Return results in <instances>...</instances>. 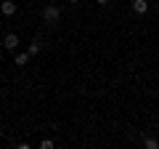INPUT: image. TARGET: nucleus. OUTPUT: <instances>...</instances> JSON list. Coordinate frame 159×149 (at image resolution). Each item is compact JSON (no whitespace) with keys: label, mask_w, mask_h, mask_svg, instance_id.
<instances>
[{"label":"nucleus","mask_w":159,"mask_h":149,"mask_svg":"<svg viewBox=\"0 0 159 149\" xmlns=\"http://www.w3.org/2000/svg\"><path fill=\"white\" fill-rule=\"evenodd\" d=\"M143 147H146V149H159V141L151 138V136H146V138H143Z\"/></svg>","instance_id":"obj_7"},{"label":"nucleus","mask_w":159,"mask_h":149,"mask_svg":"<svg viewBox=\"0 0 159 149\" xmlns=\"http://www.w3.org/2000/svg\"><path fill=\"white\" fill-rule=\"evenodd\" d=\"M40 51H43V43H40L37 40V37H34V40L32 43H29V48H27V53H29V56H37V53Z\"/></svg>","instance_id":"obj_5"},{"label":"nucleus","mask_w":159,"mask_h":149,"mask_svg":"<svg viewBox=\"0 0 159 149\" xmlns=\"http://www.w3.org/2000/svg\"><path fill=\"white\" fill-rule=\"evenodd\" d=\"M0 13H3V16H13V13H16V3H13V0H3V3H0Z\"/></svg>","instance_id":"obj_3"},{"label":"nucleus","mask_w":159,"mask_h":149,"mask_svg":"<svg viewBox=\"0 0 159 149\" xmlns=\"http://www.w3.org/2000/svg\"><path fill=\"white\" fill-rule=\"evenodd\" d=\"M3 48H6V51H16V48H19V35L16 32H8L6 37H3Z\"/></svg>","instance_id":"obj_2"},{"label":"nucleus","mask_w":159,"mask_h":149,"mask_svg":"<svg viewBox=\"0 0 159 149\" xmlns=\"http://www.w3.org/2000/svg\"><path fill=\"white\" fill-rule=\"evenodd\" d=\"M96 3H101V6H106V3H109V0H96Z\"/></svg>","instance_id":"obj_9"},{"label":"nucleus","mask_w":159,"mask_h":149,"mask_svg":"<svg viewBox=\"0 0 159 149\" xmlns=\"http://www.w3.org/2000/svg\"><path fill=\"white\" fill-rule=\"evenodd\" d=\"M58 19H61V8H58V6L51 3V6L43 8V22H45V24H56Z\"/></svg>","instance_id":"obj_1"},{"label":"nucleus","mask_w":159,"mask_h":149,"mask_svg":"<svg viewBox=\"0 0 159 149\" xmlns=\"http://www.w3.org/2000/svg\"><path fill=\"white\" fill-rule=\"evenodd\" d=\"M146 11H148L146 0H133V13H146Z\"/></svg>","instance_id":"obj_4"},{"label":"nucleus","mask_w":159,"mask_h":149,"mask_svg":"<svg viewBox=\"0 0 159 149\" xmlns=\"http://www.w3.org/2000/svg\"><path fill=\"white\" fill-rule=\"evenodd\" d=\"M157 133H159V128H157Z\"/></svg>","instance_id":"obj_11"},{"label":"nucleus","mask_w":159,"mask_h":149,"mask_svg":"<svg viewBox=\"0 0 159 149\" xmlns=\"http://www.w3.org/2000/svg\"><path fill=\"white\" fill-rule=\"evenodd\" d=\"M53 147H56V144H53L51 138H45V141H40V149H53Z\"/></svg>","instance_id":"obj_8"},{"label":"nucleus","mask_w":159,"mask_h":149,"mask_svg":"<svg viewBox=\"0 0 159 149\" xmlns=\"http://www.w3.org/2000/svg\"><path fill=\"white\" fill-rule=\"evenodd\" d=\"M13 61H16V67H27L29 53H16V56H13Z\"/></svg>","instance_id":"obj_6"},{"label":"nucleus","mask_w":159,"mask_h":149,"mask_svg":"<svg viewBox=\"0 0 159 149\" xmlns=\"http://www.w3.org/2000/svg\"><path fill=\"white\" fill-rule=\"evenodd\" d=\"M69 3H82V0H69Z\"/></svg>","instance_id":"obj_10"}]
</instances>
